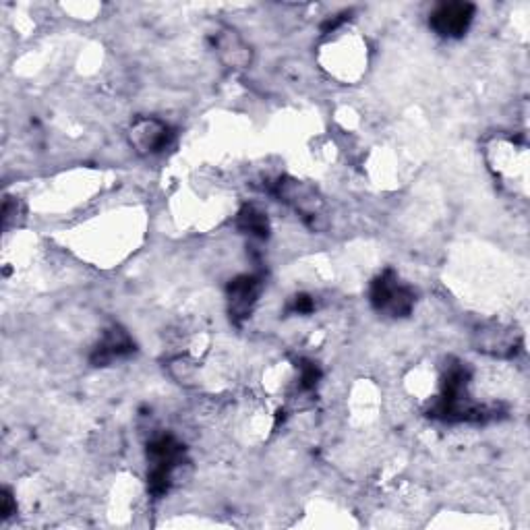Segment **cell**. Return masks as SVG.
<instances>
[{
	"mask_svg": "<svg viewBox=\"0 0 530 530\" xmlns=\"http://www.w3.org/2000/svg\"><path fill=\"white\" fill-rule=\"evenodd\" d=\"M147 462V487L154 497H162L172 489L176 473L187 464V452L179 439L164 433L147 444Z\"/></svg>",
	"mask_w": 530,
	"mask_h": 530,
	"instance_id": "6da1fadb",
	"label": "cell"
},
{
	"mask_svg": "<svg viewBox=\"0 0 530 530\" xmlns=\"http://www.w3.org/2000/svg\"><path fill=\"white\" fill-rule=\"evenodd\" d=\"M369 301L377 313L398 319L412 313L417 303V294L400 280L394 270H386L371 282Z\"/></svg>",
	"mask_w": 530,
	"mask_h": 530,
	"instance_id": "7a4b0ae2",
	"label": "cell"
},
{
	"mask_svg": "<svg viewBox=\"0 0 530 530\" xmlns=\"http://www.w3.org/2000/svg\"><path fill=\"white\" fill-rule=\"evenodd\" d=\"M274 195L284 201L286 205L297 212L307 224H311L313 228L317 226V222L323 218V197L317 193L315 187H311L309 183L297 181V179H280L274 187Z\"/></svg>",
	"mask_w": 530,
	"mask_h": 530,
	"instance_id": "3957f363",
	"label": "cell"
},
{
	"mask_svg": "<svg viewBox=\"0 0 530 530\" xmlns=\"http://www.w3.org/2000/svg\"><path fill=\"white\" fill-rule=\"evenodd\" d=\"M491 170L502 181H514L516 176L526 179V145L512 137H497L487 145Z\"/></svg>",
	"mask_w": 530,
	"mask_h": 530,
	"instance_id": "277c9868",
	"label": "cell"
},
{
	"mask_svg": "<svg viewBox=\"0 0 530 530\" xmlns=\"http://www.w3.org/2000/svg\"><path fill=\"white\" fill-rule=\"evenodd\" d=\"M129 143L139 156H158L172 143V129L154 116H141L129 127Z\"/></svg>",
	"mask_w": 530,
	"mask_h": 530,
	"instance_id": "5b68a950",
	"label": "cell"
},
{
	"mask_svg": "<svg viewBox=\"0 0 530 530\" xmlns=\"http://www.w3.org/2000/svg\"><path fill=\"white\" fill-rule=\"evenodd\" d=\"M475 13L477 9L470 3H444L435 7L429 17V25L437 36L458 40L468 32L470 25H473Z\"/></svg>",
	"mask_w": 530,
	"mask_h": 530,
	"instance_id": "8992f818",
	"label": "cell"
},
{
	"mask_svg": "<svg viewBox=\"0 0 530 530\" xmlns=\"http://www.w3.org/2000/svg\"><path fill=\"white\" fill-rule=\"evenodd\" d=\"M212 46L220 61L228 69L243 71V69H249L253 63L251 46L243 40V36L237 32V29H232L228 25H218V29H214Z\"/></svg>",
	"mask_w": 530,
	"mask_h": 530,
	"instance_id": "52a82bcc",
	"label": "cell"
},
{
	"mask_svg": "<svg viewBox=\"0 0 530 530\" xmlns=\"http://www.w3.org/2000/svg\"><path fill=\"white\" fill-rule=\"evenodd\" d=\"M135 352V342L127 330L121 326H110L104 330L100 342L92 350V365L94 367H108L114 361H121L131 357Z\"/></svg>",
	"mask_w": 530,
	"mask_h": 530,
	"instance_id": "ba28073f",
	"label": "cell"
},
{
	"mask_svg": "<svg viewBox=\"0 0 530 530\" xmlns=\"http://www.w3.org/2000/svg\"><path fill=\"white\" fill-rule=\"evenodd\" d=\"M261 292V280L257 276H239L228 284V305L230 317L234 321H243L253 311Z\"/></svg>",
	"mask_w": 530,
	"mask_h": 530,
	"instance_id": "9c48e42d",
	"label": "cell"
},
{
	"mask_svg": "<svg viewBox=\"0 0 530 530\" xmlns=\"http://www.w3.org/2000/svg\"><path fill=\"white\" fill-rule=\"evenodd\" d=\"M477 346L491 357L512 359L516 357V352L520 348V338L510 328L489 326L477 332Z\"/></svg>",
	"mask_w": 530,
	"mask_h": 530,
	"instance_id": "30bf717a",
	"label": "cell"
},
{
	"mask_svg": "<svg viewBox=\"0 0 530 530\" xmlns=\"http://www.w3.org/2000/svg\"><path fill=\"white\" fill-rule=\"evenodd\" d=\"M237 224L245 234H251L255 239H268L270 234L268 216H265L257 205H245V208L239 212Z\"/></svg>",
	"mask_w": 530,
	"mask_h": 530,
	"instance_id": "8fae6325",
	"label": "cell"
},
{
	"mask_svg": "<svg viewBox=\"0 0 530 530\" xmlns=\"http://www.w3.org/2000/svg\"><path fill=\"white\" fill-rule=\"evenodd\" d=\"M168 367H170L172 377L176 381H179V384H183V386H191L193 381L197 379V365L191 359H187V357H176V359H172Z\"/></svg>",
	"mask_w": 530,
	"mask_h": 530,
	"instance_id": "7c38bea8",
	"label": "cell"
},
{
	"mask_svg": "<svg viewBox=\"0 0 530 530\" xmlns=\"http://www.w3.org/2000/svg\"><path fill=\"white\" fill-rule=\"evenodd\" d=\"M299 371H301V375H299V388L303 392H313L317 388V384H319V379H321L319 367L315 363H311V361H303L301 367H299Z\"/></svg>",
	"mask_w": 530,
	"mask_h": 530,
	"instance_id": "4fadbf2b",
	"label": "cell"
},
{
	"mask_svg": "<svg viewBox=\"0 0 530 530\" xmlns=\"http://www.w3.org/2000/svg\"><path fill=\"white\" fill-rule=\"evenodd\" d=\"M15 512H17V504H15L11 491L3 489V491H0V518L9 520Z\"/></svg>",
	"mask_w": 530,
	"mask_h": 530,
	"instance_id": "5bb4252c",
	"label": "cell"
},
{
	"mask_svg": "<svg viewBox=\"0 0 530 530\" xmlns=\"http://www.w3.org/2000/svg\"><path fill=\"white\" fill-rule=\"evenodd\" d=\"M315 309V303L311 297H307V294H299V297L292 299V305H290V311L292 313H299V315H307Z\"/></svg>",
	"mask_w": 530,
	"mask_h": 530,
	"instance_id": "9a60e30c",
	"label": "cell"
}]
</instances>
